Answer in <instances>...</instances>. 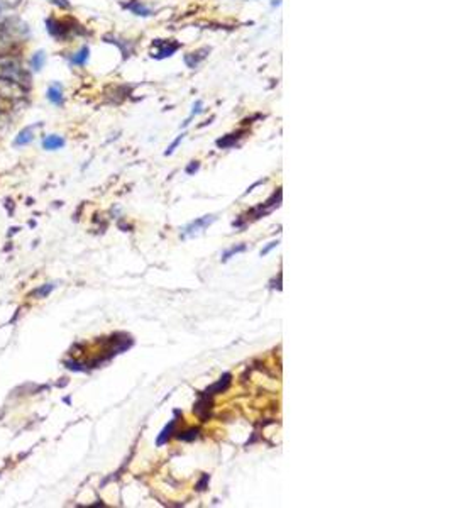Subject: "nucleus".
I'll list each match as a JSON object with an SVG mask.
<instances>
[{
  "instance_id": "f257e3e1",
  "label": "nucleus",
  "mask_w": 452,
  "mask_h": 508,
  "mask_svg": "<svg viewBox=\"0 0 452 508\" xmlns=\"http://www.w3.org/2000/svg\"><path fill=\"white\" fill-rule=\"evenodd\" d=\"M0 73H2L4 78L14 81V83H17L19 86L29 85V81H30L29 71L25 70V68H22V66H20L17 61H14V59L4 61V63L0 65Z\"/></svg>"
},
{
  "instance_id": "f03ea898",
  "label": "nucleus",
  "mask_w": 452,
  "mask_h": 508,
  "mask_svg": "<svg viewBox=\"0 0 452 508\" xmlns=\"http://www.w3.org/2000/svg\"><path fill=\"white\" fill-rule=\"evenodd\" d=\"M180 49V43H176L175 39H154L151 46V56L156 59L170 58Z\"/></svg>"
},
{
  "instance_id": "7ed1b4c3",
  "label": "nucleus",
  "mask_w": 452,
  "mask_h": 508,
  "mask_svg": "<svg viewBox=\"0 0 452 508\" xmlns=\"http://www.w3.org/2000/svg\"><path fill=\"white\" fill-rule=\"evenodd\" d=\"M46 27H48V33L51 34V38H54L58 41H64L71 33V27L68 24L63 22V20L54 19V17H49L46 20Z\"/></svg>"
},
{
  "instance_id": "20e7f679",
  "label": "nucleus",
  "mask_w": 452,
  "mask_h": 508,
  "mask_svg": "<svg viewBox=\"0 0 452 508\" xmlns=\"http://www.w3.org/2000/svg\"><path fill=\"white\" fill-rule=\"evenodd\" d=\"M46 99H48L51 104L56 107H61L64 104V93H63V85L59 81H54L48 86L46 90Z\"/></svg>"
},
{
  "instance_id": "39448f33",
  "label": "nucleus",
  "mask_w": 452,
  "mask_h": 508,
  "mask_svg": "<svg viewBox=\"0 0 452 508\" xmlns=\"http://www.w3.org/2000/svg\"><path fill=\"white\" fill-rule=\"evenodd\" d=\"M208 53H210V49H208V48H202V49L193 51V53L185 54V63H186V66H188V68H191V70H195L197 66L207 58Z\"/></svg>"
},
{
  "instance_id": "423d86ee",
  "label": "nucleus",
  "mask_w": 452,
  "mask_h": 508,
  "mask_svg": "<svg viewBox=\"0 0 452 508\" xmlns=\"http://www.w3.org/2000/svg\"><path fill=\"white\" fill-rule=\"evenodd\" d=\"M213 220H215V217H213V215H205V217H202V218H197L195 222H191L190 226H186L185 232H183V237L191 236V234H197L198 231H200V229L210 226Z\"/></svg>"
},
{
  "instance_id": "0eeeda50",
  "label": "nucleus",
  "mask_w": 452,
  "mask_h": 508,
  "mask_svg": "<svg viewBox=\"0 0 452 508\" xmlns=\"http://www.w3.org/2000/svg\"><path fill=\"white\" fill-rule=\"evenodd\" d=\"M124 7L131 10L134 15H141V17H149L151 15V9L142 4L141 0H131L129 4H124Z\"/></svg>"
},
{
  "instance_id": "6e6552de",
  "label": "nucleus",
  "mask_w": 452,
  "mask_h": 508,
  "mask_svg": "<svg viewBox=\"0 0 452 508\" xmlns=\"http://www.w3.org/2000/svg\"><path fill=\"white\" fill-rule=\"evenodd\" d=\"M43 147L46 151H58L64 147V139L58 134H49L43 139Z\"/></svg>"
},
{
  "instance_id": "1a4fd4ad",
  "label": "nucleus",
  "mask_w": 452,
  "mask_h": 508,
  "mask_svg": "<svg viewBox=\"0 0 452 508\" xmlns=\"http://www.w3.org/2000/svg\"><path fill=\"white\" fill-rule=\"evenodd\" d=\"M88 58H90V49L88 46H83V48H80L76 53L70 56V63L75 66H85L88 63Z\"/></svg>"
},
{
  "instance_id": "9d476101",
  "label": "nucleus",
  "mask_w": 452,
  "mask_h": 508,
  "mask_svg": "<svg viewBox=\"0 0 452 508\" xmlns=\"http://www.w3.org/2000/svg\"><path fill=\"white\" fill-rule=\"evenodd\" d=\"M34 127L30 125V127H25V129H22L19 132L17 136H15V139H14V146H27L33 142L34 139V132H33Z\"/></svg>"
},
{
  "instance_id": "9b49d317",
  "label": "nucleus",
  "mask_w": 452,
  "mask_h": 508,
  "mask_svg": "<svg viewBox=\"0 0 452 508\" xmlns=\"http://www.w3.org/2000/svg\"><path fill=\"white\" fill-rule=\"evenodd\" d=\"M46 59H48V56H46L44 51H36V53L30 54V58H29L30 70H33V71H41V70L44 68Z\"/></svg>"
},
{
  "instance_id": "f8f14e48",
  "label": "nucleus",
  "mask_w": 452,
  "mask_h": 508,
  "mask_svg": "<svg viewBox=\"0 0 452 508\" xmlns=\"http://www.w3.org/2000/svg\"><path fill=\"white\" fill-rule=\"evenodd\" d=\"M231 378H232V376L229 374V373H225V374L222 376L220 379L217 381L215 385H213V386H210V390H207V393H205V395H215V393H222V391H223V390H227V386L231 385Z\"/></svg>"
},
{
  "instance_id": "ddd939ff",
  "label": "nucleus",
  "mask_w": 452,
  "mask_h": 508,
  "mask_svg": "<svg viewBox=\"0 0 452 508\" xmlns=\"http://www.w3.org/2000/svg\"><path fill=\"white\" fill-rule=\"evenodd\" d=\"M242 134H246V131H237V132H234V134H227L225 137L217 141V146L218 147H232L239 139H241Z\"/></svg>"
},
{
  "instance_id": "4468645a",
  "label": "nucleus",
  "mask_w": 452,
  "mask_h": 508,
  "mask_svg": "<svg viewBox=\"0 0 452 508\" xmlns=\"http://www.w3.org/2000/svg\"><path fill=\"white\" fill-rule=\"evenodd\" d=\"M175 425H176V420L173 419V420L170 422V425H166L165 429H163L161 435L157 437V446H163V444H165V442H166L168 439H170V437H171V434H173V430H175Z\"/></svg>"
},
{
  "instance_id": "2eb2a0df",
  "label": "nucleus",
  "mask_w": 452,
  "mask_h": 508,
  "mask_svg": "<svg viewBox=\"0 0 452 508\" xmlns=\"http://www.w3.org/2000/svg\"><path fill=\"white\" fill-rule=\"evenodd\" d=\"M56 287V283H46V284H41L39 288H36L33 292V297H38V298H46L48 295L53 292Z\"/></svg>"
},
{
  "instance_id": "dca6fc26",
  "label": "nucleus",
  "mask_w": 452,
  "mask_h": 508,
  "mask_svg": "<svg viewBox=\"0 0 452 508\" xmlns=\"http://www.w3.org/2000/svg\"><path fill=\"white\" fill-rule=\"evenodd\" d=\"M198 437V429H188L185 432H178L176 439L180 440H185V442H190V440H195Z\"/></svg>"
},
{
  "instance_id": "f3484780",
  "label": "nucleus",
  "mask_w": 452,
  "mask_h": 508,
  "mask_svg": "<svg viewBox=\"0 0 452 508\" xmlns=\"http://www.w3.org/2000/svg\"><path fill=\"white\" fill-rule=\"evenodd\" d=\"M242 251H246V246H244V244H241V246H234V247L229 249V251H225V252L222 254V261H227V259H229V258H232L234 254L242 252Z\"/></svg>"
},
{
  "instance_id": "a211bd4d",
  "label": "nucleus",
  "mask_w": 452,
  "mask_h": 508,
  "mask_svg": "<svg viewBox=\"0 0 452 508\" xmlns=\"http://www.w3.org/2000/svg\"><path fill=\"white\" fill-rule=\"evenodd\" d=\"M51 4L56 5V7H59V9H70L71 7V4L68 2V0H49Z\"/></svg>"
},
{
  "instance_id": "6ab92c4d",
  "label": "nucleus",
  "mask_w": 452,
  "mask_h": 508,
  "mask_svg": "<svg viewBox=\"0 0 452 508\" xmlns=\"http://www.w3.org/2000/svg\"><path fill=\"white\" fill-rule=\"evenodd\" d=\"M183 137H185V136L181 134V136H178V139H176V141H173V144H171L170 147H168V149H166V152H165L166 156H168V154H171V152L176 149V147H178V144H180V142L183 141Z\"/></svg>"
},
{
  "instance_id": "aec40b11",
  "label": "nucleus",
  "mask_w": 452,
  "mask_h": 508,
  "mask_svg": "<svg viewBox=\"0 0 452 508\" xmlns=\"http://www.w3.org/2000/svg\"><path fill=\"white\" fill-rule=\"evenodd\" d=\"M198 168H200V163H198V161H191L190 165H188V168H186V173H188V175H193V173H195Z\"/></svg>"
},
{
  "instance_id": "412c9836",
  "label": "nucleus",
  "mask_w": 452,
  "mask_h": 508,
  "mask_svg": "<svg viewBox=\"0 0 452 508\" xmlns=\"http://www.w3.org/2000/svg\"><path fill=\"white\" fill-rule=\"evenodd\" d=\"M200 112H202V102H200V100H197L195 104H193L191 115H197V114H200Z\"/></svg>"
},
{
  "instance_id": "4be33fe9",
  "label": "nucleus",
  "mask_w": 452,
  "mask_h": 508,
  "mask_svg": "<svg viewBox=\"0 0 452 508\" xmlns=\"http://www.w3.org/2000/svg\"><path fill=\"white\" fill-rule=\"evenodd\" d=\"M207 483H208V474H203V478H202V480H200V483H198V485H197V488H198V490H205V485H207Z\"/></svg>"
},
{
  "instance_id": "5701e85b",
  "label": "nucleus",
  "mask_w": 452,
  "mask_h": 508,
  "mask_svg": "<svg viewBox=\"0 0 452 508\" xmlns=\"http://www.w3.org/2000/svg\"><path fill=\"white\" fill-rule=\"evenodd\" d=\"M276 246H278V241H276V242H269V246H268L266 249H263V251H261V256H266V254H268L269 251H271L273 247H276Z\"/></svg>"
}]
</instances>
